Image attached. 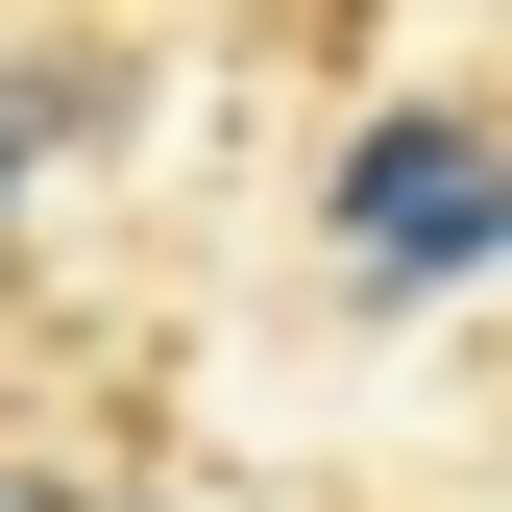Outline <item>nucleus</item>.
<instances>
[{
    "mask_svg": "<svg viewBox=\"0 0 512 512\" xmlns=\"http://www.w3.org/2000/svg\"><path fill=\"white\" fill-rule=\"evenodd\" d=\"M0 512H49V488H0Z\"/></svg>",
    "mask_w": 512,
    "mask_h": 512,
    "instance_id": "nucleus-1",
    "label": "nucleus"
}]
</instances>
